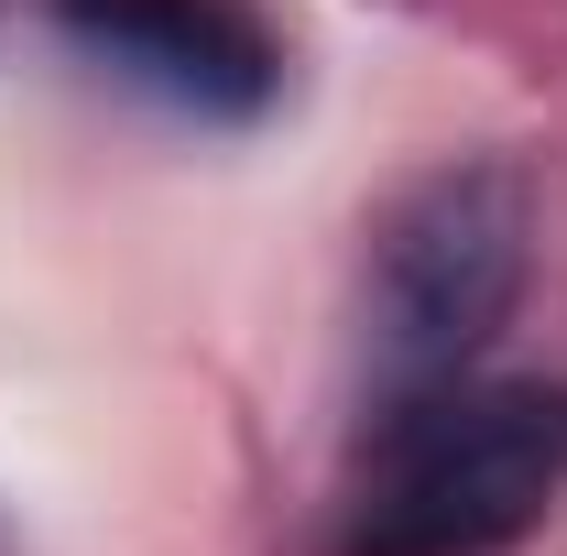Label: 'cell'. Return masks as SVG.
I'll list each match as a JSON object with an SVG mask.
<instances>
[{"mask_svg": "<svg viewBox=\"0 0 567 556\" xmlns=\"http://www.w3.org/2000/svg\"><path fill=\"white\" fill-rule=\"evenodd\" d=\"M535 274V197L513 164H436L371 229V371L382 393L481 371Z\"/></svg>", "mask_w": 567, "mask_h": 556, "instance_id": "cell-2", "label": "cell"}, {"mask_svg": "<svg viewBox=\"0 0 567 556\" xmlns=\"http://www.w3.org/2000/svg\"><path fill=\"white\" fill-rule=\"evenodd\" d=\"M87 66L164 99L175 121H262L284 99V33L262 0H44Z\"/></svg>", "mask_w": 567, "mask_h": 556, "instance_id": "cell-3", "label": "cell"}, {"mask_svg": "<svg viewBox=\"0 0 567 556\" xmlns=\"http://www.w3.org/2000/svg\"><path fill=\"white\" fill-rule=\"evenodd\" d=\"M567 502V382L447 371L382 393L339 556H502Z\"/></svg>", "mask_w": 567, "mask_h": 556, "instance_id": "cell-1", "label": "cell"}]
</instances>
